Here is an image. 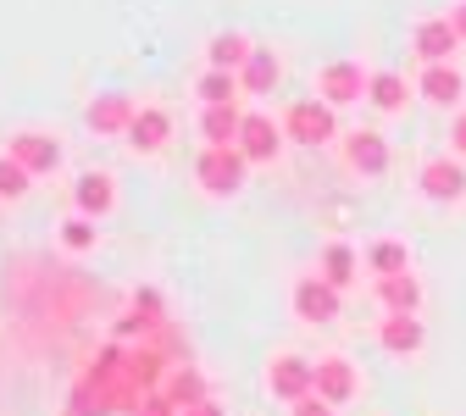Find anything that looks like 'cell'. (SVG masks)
Returning <instances> with one entry per match:
<instances>
[{
    "label": "cell",
    "instance_id": "26",
    "mask_svg": "<svg viewBox=\"0 0 466 416\" xmlns=\"http://www.w3.org/2000/svg\"><path fill=\"white\" fill-rule=\"evenodd\" d=\"M195 95H200V106H239L245 84H239V73H217V67H206V73L195 78Z\"/></svg>",
    "mask_w": 466,
    "mask_h": 416
},
{
    "label": "cell",
    "instance_id": "1",
    "mask_svg": "<svg viewBox=\"0 0 466 416\" xmlns=\"http://www.w3.org/2000/svg\"><path fill=\"white\" fill-rule=\"evenodd\" d=\"M283 134H289V145H306V150L344 139V134H339V111H333L328 100H317V95L283 106Z\"/></svg>",
    "mask_w": 466,
    "mask_h": 416
},
{
    "label": "cell",
    "instance_id": "13",
    "mask_svg": "<svg viewBox=\"0 0 466 416\" xmlns=\"http://www.w3.org/2000/svg\"><path fill=\"white\" fill-rule=\"evenodd\" d=\"M73 211L106 222V217L116 211V178H111V172H95V167L78 172V178H73Z\"/></svg>",
    "mask_w": 466,
    "mask_h": 416
},
{
    "label": "cell",
    "instance_id": "16",
    "mask_svg": "<svg viewBox=\"0 0 466 416\" xmlns=\"http://www.w3.org/2000/svg\"><path fill=\"white\" fill-rule=\"evenodd\" d=\"M411 84H417V100H428V106H439V111L461 106V95H466V78H461V67H455V62L422 67V73H417Z\"/></svg>",
    "mask_w": 466,
    "mask_h": 416
},
{
    "label": "cell",
    "instance_id": "30",
    "mask_svg": "<svg viewBox=\"0 0 466 416\" xmlns=\"http://www.w3.org/2000/svg\"><path fill=\"white\" fill-rule=\"evenodd\" d=\"M139 416H184V411H178V405H172V400H167V394L156 389V394H145V405H139Z\"/></svg>",
    "mask_w": 466,
    "mask_h": 416
},
{
    "label": "cell",
    "instance_id": "5",
    "mask_svg": "<svg viewBox=\"0 0 466 416\" xmlns=\"http://www.w3.org/2000/svg\"><path fill=\"white\" fill-rule=\"evenodd\" d=\"M367 84H372V73L356 62V56H339V62L317 67V100H328L333 111H339V106L367 100Z\"/></svg>",
    "mask_w": 466,
    "mask_h": 416
},
{
    "label": "cell",
    "instance_id": "6",
    "mask_svg": "<svg viewBox=\"0 0 466 416\" xmlns=\"http://www.w3.org/2000/svg\"><path fill=\"white\" fill-rule=\"evenodd\" d=\"M134 117H139V100H134V95L106 89V95H95V100H89L84 123H89V134H95V139H128Z\"/></svg>",
    "mask_w": 466,
    "mask_h": 416
},
{
    "label": "cell",
    "instance_id": "15",
    "mask_svg": "<svg viewBox=\"0 0 466 416\" xmlns=\"http://www.w3.org/2000/svg\"><path fill=\"white\" fill-rule=\"evenodd\" d=\"M167 139H172V111H167V106H139V117H134V128H128L123 145H128L134 156H161Z\"/></svg>",
    "mask_w": 466,
    "mask_h": 416
},
{
    "label": "cell",
    "instance_id": "9",
    "mask_svg": "<svg viewBox=\"0 0 466 416\" xmlns=\"http://www.w3.org/2000/svg\"><path fill=\"white\" fill-rule=\"evenodd\" d=\"M344 167L356 172V178H383L394 167L389 134H378V128H350L344 134Z\"/></svg>",
    "mask_w": 466,
    "mask_h": 416
},
{
    "label": "cell",
    "instance_id": "17",
    "mask_svg": "<svg viewBox=\"0 0 466 416\" xmlns=\"http://www.w3.org/2000/svg\"><path fill=\"white\" fill-rule=\"evenodd\" d=\"M378 344L389 350V355H422V344H428V328H422V317H394V311H383V322H378Z\"/></svg>",
    "mask_w": 466,
    "mask_h": 416
},
{
    "label": "cell",
    "instance_id": "31",
    "mask_svg": "<svg viewBox=\"0 0 466 416\" xmlns=\"http://www.w3.org/2000/svg\"><path fill=\"white\" fill-rule=\"evenodd\" d=\"M450 23H455V34H461V45H466V0H455V6H450Z\"/></svg>",
    "mask_w": 466,
    "mask_h": 416
},
{
    "label": "cell",
    "instance_id": "22",
    "mask_svg": "<svg viewBox=\"0 0 466 416\" xmlns=\"http://www.w3.org/2000/svg\"><path fill=\"white\" fill-rule=\"evenodd\" d=\"M250 50H256V39H245L239 28H222V34H211V45H206V67L239 73V67L250 62Z\"/></svg>",
    "mask_w": 466,
    "mask_h": 416
},
{
    "label": "cell",
    "instance_id": "20",
    "mask_svg": "<svg viewBox=\"0 0 466 416\" xmlns=\"http://www.w3.org/2000/svg\"><path fill=\"white\" fill-rule=\"evenodd\" d=\"M361 267H367L361 250H356V245H344V239H328V245H322V261H317V272H322L333 289H350V283L361 278Z\"/></svg>",
    "mask_w": 466,
    "mask_h": 416
},
{
    "label": "cell",
    "instance_id": "32",
    "mask_svg": "<svg viewBox=\"0 0 466 416\" xmlns=\"http://www.w3.org/2000/svg\"><path fill=\"white\" fill-rule=\"evenodd\" d=\"M184 416H222V405H217V400H200V405H189Z\"/></svg>",
    "mask_w": 466,
    "mask_h": 416
},
{
    "label": "cell",
    "instance_id": "8",
    "mask_svg": "<svg viewBox=\"0 0 466 416\" xmlns=\"http://www.w3.org/2000/svg\"><path fill=\"white\" fill-rule=\"evenodd\" d=\"M6 156H17L34 178H56V172H62V161H67L62 139H56V134H39V128H17V134L6 139Z\"/></svg>",
    "mask_w": 466,
    "mask_h": 416
},
{
    "label": "cell",
    "instance_id": "10",
    "mask_svg": "<svg viewBox=\"0 0 466 416\" xmlns=\"http://www.w3.org/2000/svg\"><path fill=\"white\" fill-rule=\"evenodd\" d=\"M411 50H417V62L422 67H439V62H455V50H461V34L450 23V12H433V17H417L411 28Z\"/></svg>",
    "mask_w": 466,
    "mask_h": 416
},
{
    "label": "cell",
    "instance_id": "28",
    "mask_svg": "<svg viewBox=\"0 0 466 416\" xmlns=\"http://www.w3.org/2000/svg\"><path fill=\"white\" fill-rule=\"evenodd\" d=\"M289 416H339V405H328L322 394H306L300 405H289Z\"/></svg>",
    "mask_w": 466,
    "mask_h": 416
},
{
    "label": "cell",
    "instance_id": "27",
    "mask_svg": "<svg viewBox=\"0 0 466 416\" xmlns=\"http://www.w3.org/2000/svg\"><path fill=\"white\" fill-rule=\"evenodd\" d=\"M28 189H34V172H28L17 156L0 150V200H23Z\"/></svg>",
    "mask_w": 466,
    "mask_h": 416
},
{
    "label": "cell",
    "instance_id": "14",
    "mask_svg": "<svg viewBox=\"0 0 466 416\" xmlns=\"http://www.w3.org/2000/svg\"><path fill=\"white\" fill-rule=\"evenodd\" d=\"M372 300L394 317H422V278L417 272H394V278H372Z\"/></svg>",
    "mask_w": 466,
    "mask_h": 416
},
{
    "label": "cell",
    "instance_id": "11",
    "mask_svg": "<svg viewBox=\"0 0 466 416\" xmlns=\"http://www.w3.org/2000/svg\"><path fill=\"white\" fill-rule=\"evenodd\" d=\"M417 189L428 195V200H439V206H455V200H466V167L444 150V156H428L422 167H417Z\"/></svg>",
    "mask_w": 466,
    "mask_h": 416
},
{
    "label": "cell",
    "instance_id": "29",
    "mask_svg": "<svg viewBox=\"0 0 466 416\" xmlns=\"http://www.w3.org/2000/svg\"><path fill=\"white\" fill-rule=\"evenodd\" d=\"M450 156H455V161H466V111H455V117H450Z\"/></svg>",
    "mask_w": 466,
    "mask_h": 416
},
{
    "label": "cell",
    "instance_id": "24",
    "mask_svg": "<svg viewBox=\"0 0 466 416\" xmlns=\"http://www.w3.org/2000/svg\"><path fill=\"white\" fill-rule=\"evenodd\" d=\"M361 261H367V272H372V278L411 272V245H405V239H372V245L361 250Z\"/></svg>",
    "mask_w": 466,
    "mask_h": 416
},
{
    "label": "cell",
    "instance_id": "19",
    "mask_svg": "<svg viewBox=\"0 0 466 416\" xmlns=\"http://www.w3.org/2000/svg\"><path fill=\"white\" fill-rule=\"evenodd\" d=\"M239 128H245V106H200V139L211 150L239 145Z\"/></svg>",
    "mask_w": 466,
    "mask_h": 416
},
{
    "label": "cell",
    "instance_id": "3",
    "mask_svg": "<svg viewBox=\"0 0 466 416\" xmlns=\"http://www.w3.org/2000/svg\"><path fill=\"white\" fill-rule=\"evenodd\" d=\"M261 383H267V394L278 405H300L306 394H317V361H311V355L283 350V355H272V361H267Z\"/></svg>",
    "mask_w": 466,
    "mask_h": 416
},
{
    "label": "cell",
    "instance_id": "18",
    "mask_svg": "<svg viewBox=\"0 0 466 416\" xmlns=\"http://www.w3.org/2000/svg\"><path fill=\"white\" fill-rule=\"evenodd\" d=\"M417 95V84L405 78V73H394V67H378L372 73V84H367V106L372 111H383V117H394V111H405V100Z\"/></svg>",
    "mask_w": 466,
    "mask_h": 416
},
{
    "label": "cell",
    "instance_id": "7",
    "mask_svg": "<svg viewBox=\"0 0 466 416\" xmlns=\"http://www.w3.org/2000/svg\"><path fill=\"white\" fill-rule=\"evenodd\" d=\"M283 145H289V134H283V117H272V111H245L239 150H245V161H250V167H267V161H278V156H283Z\"/></svg>",
    "mask_w": 466,
    "mask_h": 416
},
{
    "label": "cell",
    "instance_id": "2",
    "mask_svg": "<svg viewBox=\"0 0 466 416\" xmlns=\"http://www.w3.org/2000/svg\"><path fill=\"white\" fill-rule=\"evenodd\" d=\"M245 172H250V161H245V150L239 145H228V150H200L195 156V184L211 195V200H228V195H239L245 189Z\"/></svg>",
    "mask_w": 466,
    "mask_h": 416
},
{
    "label": "cell",
    "instance_id": "21",
    "mask_svg": "<svg viewBox=\"0 0 466 416\" xmlns=\"http://www.w3.org/2000/svg\"><path fill=\"white\" fill-rule=\"evenodd\" d=\"M239 84H245V95H272L283 84V62H278L272 45H256L250 50V62L239 67Z\"/></svg>",
    "mask_w": 466,
    "mask_h": 416
},
{
    "label": "cell",
    "instance_id": "25",
    "mask_svg": "<svg viewBox=\"0 0 466 416\" xmlns=\"http://www.w3.org/2000/svg\"><path fill=\"white\" fill-rule=\"evenodd\" d=\"M56 239H62V250H67V256H89V250L100 245V222H95V217H84V211H67V217H62V228H56Z\"/></svg>",
    "mask_w": 466,
    "mask_h": 416
},
{
    "label": "cell",
    "instance_id": "4",
    "mask_svg": "<svg viewBox=\"0 0 466 416\" xmlns=\"http://www.w3.org/2000/svg\"><path fill=\"white\" fill-rule=\"evenodd\" d=\"M289 311H295L306 328H322V322H333L344 311V289H333L322 272H306L295 289H289Z\"/></svg>",
    "mask_w": 466,
    "mask_h": 416
},
{
    "label": "cell",
    "instance_id": "12",
    "mask_svg": "<svg viewBox=\"0 0 466 416\" xmlns=\"http://www.w3.org/2000/svg\"><path fill=\"white\" fill-rule=\"evenodd\" d=\"M317 394H322L328 405H350V400L361 394L356 361H350V355H317Z\"/></svg>",
    "mask_w": 466,
    "mask_h": 416
},
{
    "label": "cell",
    "instance_id": "23",
    "mask_svg": "<svg viewBox=\"0 0 466 416\" xmlns=\"http://www.w3.org/2000/svg\"><path fill=\"white\" fill-rule=\"evenodd\" d=\"M161 394L178 405V411H189V405H200V400H211V389H206V372L200 367H189V361H178L167 378H161Z\"/></svg>",
    "mask_w": 466,
    "mask_h": 416
}]
</instances>
